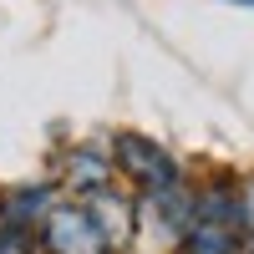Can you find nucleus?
<instances>
[{
    "instance_id": "f257e3e1",
    "label": "nucleus",
    "mask_w": 254,
    "mask_h": 254,
    "mask_svg": "<svg viewBox=\"0 0 254 254\" xmlns=\"http://www.w3.org/2000/svg\"><path fill=\"white\" fill-rule=\"evenodd\" d=\"M107 153L117 163V178L127 188H137V193H158V188H178L183 183V163L168 153L158 137H147V132L122 127V132H112Z\"/></svg>"
},
{
    "instance_id": "423d86ee",
    "label": "nucleus",
    "mask_w": 254,
    "mask_h": 254,
    "mask_svg": "<svg viewBox=\"0 0 254 254\" xmlns=\"http://www.w3.org/2000/svg\"><path fill=\"white\" fill-rule=\"evenodd\" d=\"M224 5H239V10H249V5H254V0H224Z\"/></svg>"
},
{
    "instance_id": "39448f33",
    "label": "nucleus",
    "mask_w": 254,
    "mask_h": 254,
    "mask_svg": "<svg viewBox=\"0 0 254 254\" xmlns=\"http://www.w3.org/2000/svg\"><path fill=\"white\" fill-rule=\"evenodd\" d=\"M36 249H41V239L31 229H15V224L0 219V254H36Z\"/></svg>"
},
{
    "instance_id": "7ed1b4c3",
    "label": "nucleus",
    "mask_w": 254,
    "mask_h": 254,
    "mask_svg": "<svg viewBox=\"0 0 254 254\" xmlns=\"http://www.w3.org/2000/svg\"><path fill=\"white\" fill-rule=\"evenodd\" d=\"M117 183V163L112 153H102V147H71L66 168H61V188H66L71 198H92L102 188Z\"/></svg>"
},
{
    "instance_id": "f03ea898",
    "label": "nucleus",
    "mask_w": 254,
    "mask_h": 254,
    "mask_svg": "<svg viewBox=\"0 0 254 254\" xmlns=\"http://www.w3.org/2000/svg\"><path fill=\"white\" fill-rule=\"evenodd\" d=\"M41 249L46 254H117L81 198H56V208L41 224Z\"/></svg>"
},
{
    "instance_id": "20e7f679",
    "label": "nucleus",
    "mask_w": 254,
    "mask_h": 254,
    "mask_svg": "<svg viewBox=\"0 0 254 254\" xmlns=\"http://www.w3.org/2000/svg\"><path fill=\"white\" fill-rule=\"evenodd\" d=\"M239 188V234H244V254H254V168L244 178H234Z\"/></svg>"
}]
</instances>
